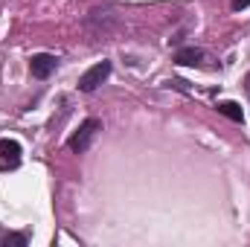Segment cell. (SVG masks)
Here are the masks:
<instances>
[{
	"instance_id": "cell-2",
	"label": "cell",
	"mask_w": 250,
	"mask_h": 247,
	"mask_svg": "<svg viewBox=\"0 0 250 247\" xmlns=\"http://www.w3.org/2000/svg\"><path fill=\"white\" fill-rule=\"evenodd\" d=\"M111 76V62H99V64H93L82 79H79V90H84V93H90V90H96L105 79Z\"/></svg>"
},
{
	"instance_id": "cell-7",
	"label": "cell",
	"mask_w": 250,
	"mask_h": 247,
	"mask_svg": "<svg viewBox=\"0 0 250 247\" xmlns=\"http://www.w3.org/2000/svg\"><path fill=\"white\" fill-rule=\"evenodd\" d=\"M3 245H6V247H9V245H18V247H23V245H26V236H23V233H9V236L3 239Z\"/></svg>"
},
{
	"instance_id": "cell-6",
	"label": "cell",
	"mask_w": 250,
	"mask_h": 247,
	"mask_svg": "<svg viewBox=\"0 0 250 247\" xmlns=\"http://www.w3.org/2000/svg\"><path fill=\"white\" fill-rule=\"evenodd\" d=\"M218 114H224V117H227V120H233V123H245V111H242V105H239V102H230V99L218 102Z\"/></svg>"
},
{
	"instance_id": "cell-3",
	"label": "cell",
	"mask_w": 250,
	"mask_h": 247,
	"mask_svg": "<svg viewBox=\"0 0 250 247\" xmlns=\"http://www.w3.org/2000/svg\"><path fill=\"white\" fill-rule=\"evenodd\" d=\"M56 67H59V59L50 56V53H38V56L29 59V73H32L35 79H50V76L56 73Z\"/></svg>"
},
{
	"instance_id": "cell-1",
	"label": "cell",
	"mask_w": 250,
	"mask_h": 247,
	"mask_svg": "<svg viewBox=\"0 0 250 247\" xmlns=\"http://www.w3.org/2000/svg\"><path fill=\"white\" fill-rule=\"evenodd\" d=\"M102 131V123L96 120V117H90V120H84V123L79 125V131L67 140V148L73 151V154H82V151H87L90 148V143H93V137Z\"/></svg>"
},
{
	"instance_id": "cell-9",
	"label": "cell",
	"mask_w": 250,
	"mask_h": 247,
	"mask_svg": "<svg viewBox=\"0 0 250 247\" xmlns=\"http://www.w3.org/2000/svg\"><path fill=\"white\" fill-rule=\"evenodd\" d=\"M245 90H248V96H250V73L245 76Z\"/></svg>"
},
{
	"instance_id": "cell-5",
	"label": "cell",
	"mask_w": 250,
	"mask_h": 247,
	"mask_svg": "<svg viewBox=\"0 0 250 247\" xmlns=\"http://www.w3.org/2000/svg\"><path fill=\"white\" fill-rule=\"evenodd\" d=\"M175 62L184 64V67H198V64L204 62V50H198V47H184V50L175 53Z\"/></svg>"
},
{
	"instance_id": "cell-8",
	"label": "cell",
	"mask_w": 250,
	"mask_h": 247,
	"mask_svg": "<svg viewBox=\"0 0 250 247\" xmlns=\"http://www.w3.org/2000/svg\"><path fill=\"white\" fill-rule=\"evenodd\" d=\"M245 6H250V0H233V9H245Z\"/></svg>"
},
{
	"instance_id": "cell-4",
	"label": "cell",
	"mask_w": 250,
	"mask_h": 247,
	"mask_svg": "<svg viewBox=\"0 0 250 247\" xmlns=\"http://www.w3.org/2000/svg\"><path fill=\"white\" fill-rule=\"evenodd\" d=\"M21 163V143L18 140H0V169H15Z\"/></svg>"
}]
</instances>
